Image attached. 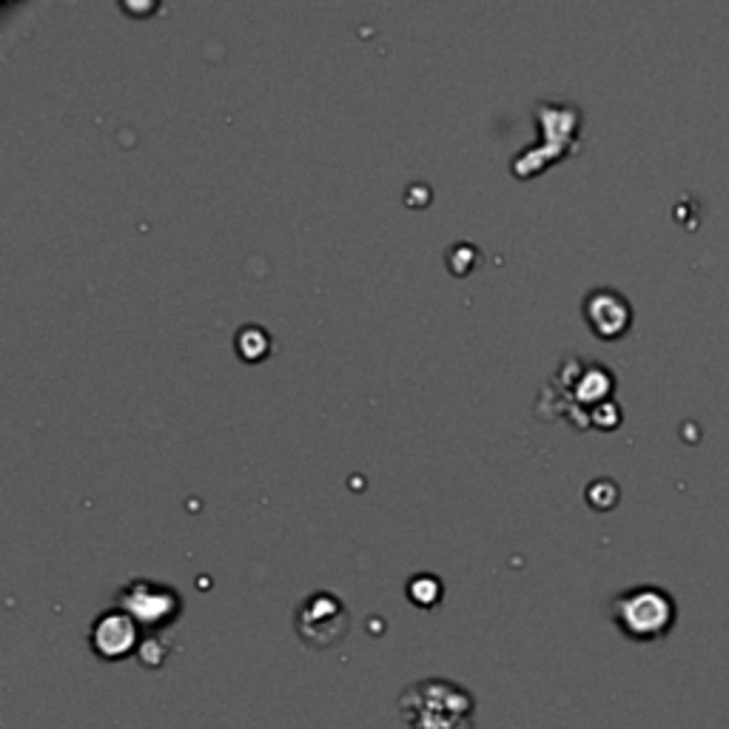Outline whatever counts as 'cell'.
<instances>
[{
    "label": "cell",
    "instance_id": "1",
    "mask_svg": "<svg viewBox=\"0 0 729 729\" xmlns=\"http://www.w3.org/2000/svg\"><path fill=\"white\" fill-rule=\"evenodd\" d=\"M477 698L450 679H420L399 693V715L408 729H477Z\"/></svg>",
    "mask_w": 729,
    "mask_h": 729
},
{
    "label": "cell",
    "instance_id": "2",
    "mask_svg": "<svg viewBox=\"0 0 729 729\" xmlns=\"http://www.w3.org/2000/svg\"><path fill=\"white\" fill-rule=\"evenodd\" d=\"M607 613L621 636L636 644H652L670 636L679 621V604L665 587L638 585L615 592Z\"/></svg>",
    "mask_w": 729,
    "mask_h": 729
},
{
    "label": "cell",
    "instance_id": "3",
    "mask_svg": "<svg viewBox=\"0 0 729 729\" xmlns=\"http://www.w3.org/2000/svg\"><path fill=\"white\" fill-rule=\"evenodd\" d=\"M115 607L138 621L145 636L166 633L183 615V596L174 587L152 578H131L115 592Z\"/></svg>",
    "mask_w": 729,
    "mask_h": 729
},
{
    "label": "cell",
    "instance_id": "4",
    "mask_svg": "<svg viewBox=\"0 0 729 729\" xmlns=\"http://www.w3.org/2000/svg\"><path fill=\"white\" fill-rule=\"evenodd\" d=\"M294 630L299 642L310 650H333L348 638L351 613L345 601L331 590L308 592L294 610Z\"/></svg>",
    "mask_w": 729,
    "mask_h": 729
},
{
    "label": "cell",
    "instance_id": "5",
    "mask_svg": "<svg viewBox=\"0 0 729 729\" xmlns=\"http://www.w3.org/2000/svg\"><path fill=\"white\" fill-rule=\"evenodd\" d=\"M143 636L145 633L140 630L138 621L120 607L103 610L89 624V647L101 661H126V658L138 656Z\"/></svg>",
    "mask_w": 729,
    "mask_h": 729
},
{
    "label": "cell",
    "instance_id": "6",
    "mask_svg": "<svg viewBox=\"0 0 729 729\" xmlns=\"http://www.w3.org/2000/svg\"><path fill=\"white\" fill-rule=\"evenodd\" d=\"M581 310H585L587 326H590V331L599 340H619L633 326V305H630V299L621 291L607 289V285L587 291Z\"/></svg>",
    "mask_w": 729,
    "mask_h": 729
},
{
    "label": "cell",
    "instance_id": "7",
    "mask_svg": "<svg viewBox=\"0 0 729 729\" xmlns=\"http://www.w3.org/2000/svg\"><path fill=\"white\" fill-rule=\"evenodd\" d=\"M536 120L542 131V143L556 145L562 152H571L578 138L581 126V111L567 103H539L536 106Z\"/></svg>",
    "mask_w": 729,
    "mask_h": 729
},
{
    "label": "cell",
    "instance_id": "8",
    "mask_svg": "<svg viewBox=\"0 0 729 729\" xmlns=\"http://www.w3.org/2000/svg\"><path fill=\"white\" fill-rule=\"evenodd\" d=\"M234 345L246 362H260L271 351V337L262 326H243L234 337Z\"/></svg>",
    "mask_w": 729,
    "mask_h": 729
},
{
    "label": "cell",
    "instance_id": "9",
    "mask_svg": "<svg viewBox=\"0 0 729 729\" xmlns=\"http://www.w3.org/2000/svg\"><path fill=\"white\" fill-rule=\"evenodd\" d=\"M442 592H445L442 590V581L431 576V573H420V576H413L408 581V599L416 607H422V610H431V607L439 604Z\"/></svg>",
    "mask_w": 729,
    "mask_h": 729
},
{
    "label": "cell",
    "instance_id": "10",
    "mask_svg": "<svg viewBox=\"0 0 729 729\" xmlns=\"http://www.w3.org/2000/svg\"><path fill=\"white\" fill-rule=\"evenodd\" d=\"M168 652H172V644L166 642V636H163V633H152V636H143L138 658L145 667H149V670H154V667H163V661L168 658Z\"/></svg>",
    "mask_w": 729,
    "mask_h": 729
},
{
    "label": "cell",
    "instance_id": "11",
    "mask_svg": "<svg viewBox=\"0 0 729 729\" xmlns=\"http://www.w3.org/2000/svg\"><path fill=\"white\" fill-rule=\"evenodd\" d=\"M587 498H590L592 507H599V510H607V507H613L619 502V487H615L610 479H599V482H592L587 487Z\"/></svg>",
    "mask_w": 729,
    "mask_h": 729
}]
</instances>
